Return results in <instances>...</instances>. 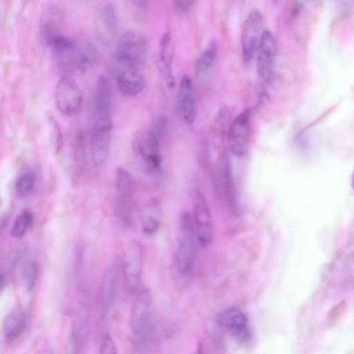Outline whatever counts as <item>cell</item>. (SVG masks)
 <instances>
[{"label": "cell", "instance_id": "cell-1", "mask_svg": "<svg viewBox=\"0 0 354 354\" xmlns=\"http://www.w3.org/2000/svg\"><path fill=\"white\" fill-rule=\"evenodd\" d=\"M113 120L111 95L109 82L104 76L97 79L93 101L91 151L93 161L104 163L109 153Z\"/></svg>", "mask_w": 354, "mask_h": 354}, {"label": "cell", "instance_id": "cell-2", "mask_svg": "<svg viewBox=\"0 0 354 354\" xmlns=\"http://www.w3.org/2000/svg\"><path fill=\"white\" fill-rule=\"evenodd\" d=\"M130 326L136 344L146 346L155 333V318L149 290H141L136 295L130 315Z\"/></svg>", "mask_w": 354, "mask_h": 354}, {"label": "cell", "instance_id": "cell-3", "mask_svg": "<svg viewBox=\"0 0 354 354\" xmlns=\"http://www.w3.org/2000/svg\"><path fill=\"white\" fill-rule=\"evenodd\" d=\"M179 232L176 267L180 276L187 279L192 276L195 268L197 239L193 217L187 212H183L180 217Z\"/></svg>", "mask_w": 354, "mask_h": 354}, {"label": "cell", "instance_id": "cell-4", "mask_svg": "<svg viewBox=\"0 0 354 354\" xmlns=\"http://www.w3.org/2000/svg\"><path fill=\"white\" fill-rule=\"evenodd\" d=\"M149 43L147 38L136 30L124 32L115 48L116 61L124 67L139 68L147 59Z\"/></svg>", "mask_w": 354, "mask_h": 354}, {"label": "cell", "instance_id": "cell-5", "mask_svg": "<svg viewBox=\"0 0 354 354\" xmlns=\"http://www.w3.org/2000/svg\"><path fill=\"white\" fill-rule=\"evenodd\" d=\"M165 127V119L162 117H158L138 147L139 153L147 168L153 173H159L162 169L160 142Z\"/></svg>", "mask_w": 354, "mask_h": 354}, {"label": "cell", "instance_id": "cell-6", "mask_svg": "<svg viewBox=\"0 0 354 354\" xmlns=\"http://www.w3.org/2000/svg\"><path fill=\"white\" fill-rule=\"evenodd\" d=\"M263 19L261 12L254 9L245 19L241 32L242 57L245 62H250L257 53L264 32Z\"/></svg>", "mask_w": 354, "mask_h": 354}, {"label": "cell", "instance_id": "cell-7", "mask_svg": "<svg viewBox=\"0 0 354 354\" xmlns=\"http://www.w3.org/2000/svg\"><path fill=\"white\" fill-rule=\"evenodd\" d=\"M133 184L131 174L125 169L118 168L116 173V198L115 209L117 217L125 225L131 221Z\"/></svg>", "mask_w": 354, "mask_h": 354}, {"label": "cell", "instance_id": "cell-8", "mask_svg": "<svg viewBox=\"0 0 354 354\" xmlns=\"http://www.w3.org/2000/svg\"><path fill=\"white\" fill-rule=\"evenodd\" d=\"M55 102L57 109L65 115L73 116L80 112L83 94L73 79L63 76L59 80L55 88Z\"/></svg>", "mask_w": 354, "mask_h": 354}, {"label": "cell", "instance_id": "cell-9", "mask_svg": "<svg viewBox=\"0 0 354 354\" xmlns=\"http://www.w3.org/2000/svg\"><path fill=\"white\" fill-rule=\"evenodd\" d=\"M250 110L240 113L231 122L227 136L231 153L236 157H243L248 151L250 139Z\"/></svg>", "mask_w": 354, "mask_h": 354}, {"label": "cell", "instance_id": "cell-10", "mask_svg": "<svg viewBox=\"0 0 354 354\" xmlns=\"http://www.w3.org/2000/svg\"><path fill=\"white\" fill-rule=\"evenodd\" d=\"M193 220L197 240L201 246H207L213 236V221L209 205L199 190L192 195Z\"/></svg>", "mask_w": 354, "mask_h": 354}, {"label": "cell", "instance_id": "cell-11", "mask_svg": "<svg viewBox=\"0 0 354 354\" xmlns=\"http://www.w3.org/2000/svg\"><path fill=\"white\" fill-rule=\"evenodd\" d=\"M94 29L102 43L114 41L119 30V17L113 3L106 1L99 6L94 16Z\"/></svg>", "mask_w": 354, "mask_h": 354}, {"label": "cell", "instance_id": "cell-12", "mask_svg": "<svg viewBox=\"0 0 354 354\" xmlns=\"http://www.w3.org/2000/svg\"><path fill=\"white\" fill-rule=\"evenodd\" d=\"M277 53V44L272 33L265 30L257 51V73L264 83L270 80Z\"/></svg>", "mask_w": 354, "mask_h": 354}, {"label": "cell", "instance_id": "cell-13", "mask_svg": "<svg viewBox=\"0 0 354 354\" xmlns=\"http://www.w3.org/2000/svg\"><path fill=\"white\" fill-rule=\"evenodd\" d=\"M142 262V247L138 241H133L129 245L122 263L127 286L131 291H135L140 284Z\"/></svg>", "mask_w": 354, "mask_h": 354}, {"label": "cell", "instance_id": "cell-14", "mask_svg": "<svg viewBox=\"0 0 354 354\" xmlns=\"http://www.w3.org/2000/svg\"><path fill=\"white\" fill-rule=\"evenodd\" d=\"M217 323L229 329L240 342L246 343L250 339L247 316L239 308L233 307L223 310L218 316Z\"/></svg>", "mask_w": 354, "mask_h": 354}, {"label": "cell", "instance_id": "cell-15", "mask_svg": "<svg viewBox=\"0 0 354 354\" xmlns=\"http://www.w3.org/2000/svg\"><path fill=\"white\" fill-rule=\"evenodd\" d=\"M122 263L117 261L113 263L106 270L101 286V305L104 313L112 308L118 292Z\"/></svg>", "mask_w": 354, "mask_h": 354}, {"label": "cell", "instance_id": "cell-16", "mask_svg": "<svg viewBox=\"0 0 354 354\" xmlns=\"http://www.w3.org/2000/svg\"><path fill=\"white\" fill-rule=\"evenodd\" d=\"M178 103L183 121L193 124L196 119V98L192 78L185 75L180 80L178 91Z\"/></svg>", "mask_w": 354, "mask_h": 354}, {"label": "cell", "instance_id": "cell-17", "mask_svg": "<svg viewBox=\"0 0 354 354\" xmlns=\"http://www.w3.org/2000/svg\"><path fill=\"white\" fill-rule=\"evenodd\" d=\"M174 57V44L171 33L165 32L161 37L158 48V66L160 73L168 88L175 85L173 75V62Z\"/></svg>", "mask_w": 354, "mask_h": 354}, {"label": "cell", "instance_id": "cell-18", "mask_svg": "<svg viewBox=\"0 0 354 354\" xmlns=\"http://www.w3.org/2000/svg\"><path fill=\"white\" fill-rule=\"evenodd\" d=\"M98 57L96 46L91 41L84 40L77 43L68 66L75 68L82 73L87 72L97 64Z\"/></svg>", "mask_w": 354, "mask_h": 354}, {"label": "cell", "instance_id": "cell-19", "mask_svg": "<svg viewBox=\"0 0 354 354\" xmlns=\"http://www.w3.org/2000/svg\"><path fill=\"white\" fill-rule=\"evenodd\" d=\"M117 85L127 97L138 95L145 86V78L138 68L124 67L117 75Z\"/></svg>", "mask_w": 354, "mask_h": 354}, {"label": "cell", "instance_id": "cell-20", "mask_svg": "<svg viewBox=\"0 0 354 354\" xmlns=\"http://www.w3.org/2000/svg\"><path fill=\"white\" fill-rule=\"evenodd\" d=\"M64 15L57 6H51L43 14L39 24L40 37L46 44L54 36L61 33Z\"/></svg>", "mask_w": 354, "mask_h": 354}, {"label": "cell", "instance_id": "cell-21", "mask_svg": "<svg viewBox=\"0 0 354 354\" xmlns=\"http://www.w3.org/2000/svg\"><path fill=\"white\" fill-rule=\"evenodd\" d=\"M27 324V313L22 308L12 310L5 318L3 324V334L9 342L17 339L23 333Z\"/></svg>", "mask_w": 354, "mask_h": 354}, {"label": "cell", "instance_id": "cell-22", "mask_svg": "<svg viewBox=\"0 0 354 354\" xmlns=\"http://www.w3.org/2000/svg\"><path fill=\"white\" fill-rule=\"evenodd\" d=\"M89 337V321L82 313L74 320L69 337V349L71 353H80L86 346Z\"/></svg>", "mask_w": 354, "mask_h": 354}, {"label": "cell", "instance_id": "cell-23", "mask_svg": "<svg viewBox=\"0 0 354 354\" xmlns=\"http://www.w3.org/2000/svg\"><path fill=\"white\" fill-rule=\"evenodd\" d=\"M218 55V44L211 39L201 51L196 62V73L201 79L207 77L212 72Z\"/></svg>", "mask_w": 354, "mask_h": 354}, {"label": "cell", "instance_id": "cell-24", "mask_svg": "<svg viewBox=\"0 0 354 354\" xmlns=\"http://www.w3.org/2000/svg\"><path fill=\"white\" fill-rule=\"evenodd\" d=\"M231 113L228 107L223 106L216 115L211 130L212 141L216 148H220L231 124Z\"/></svg>", "mask_w": 354, "mask_h": 354}, {"label": "cell", "instance_id": "cell-25", "mask_svg": "<svg viewBox=\"0 0 354 354\" xmlns=\"http://www.w3.org/2000/svg\"><path fill=\"white\" fill-rule=\"evenodd\" d=\"M32 222L33 216L31 212L28 209L21 211L12 223L10 234L15 238L19 239L23 237L32 225Z\"/></svg>", "mask_w": 354, "mask_h": 354}, {"label": "cell", "instance_id": "cell-26", "mask_svg": "<svg viewBox=\"0 0 354 354\" xmlns=\"http://www.w3.org/2000/svg\"><path fill=\"white\" fill-rule=\"evenodd\" d=\"M222 175L227 200L229 205H230L232 207L234 208V207H236V198L230 162L227 157H225L223 161Z\"/></svg>", "mask_w": 354, "mask_h": 354}, {"label": "cell", "instance_id": "cell-27", "mask_svg": "<svg viewBox=\"0 0 354 354\" xmlns=\"http://www.w3.org/2000/svg\"><path fill=\"white\" fill-rule=\"evenodd\" d=\"M36 183V175L32 170H27L17 179L15 189L17 195L25 196L32 192Z\"/></svg>", "mask_w": 354, "mask_h": 354}, {"label": "cell", "instance_id": "cell-28", "mask_svg": "<svg viewBox=\"0 0 354 354\" xmlns=\"http://www.w3.org/2000/svg\"><path fill=\"white\" fill-rule=\"evenodd\" d=\"M19 252L17 251L11 252L4 260L1 272V287L3 288L4 285L8 281L10 274L14 271L19 259Z\"/></svg>", "mask_w": 354, "mask_h": 354}, {"label": "cell", "instance_id": "cell-29", "mask_svg": "<svg viewBox=\"0 0 354 354\" xmlns=\"http://www.w3.org/2000/svg\"><path fill=\"white\" fill-rule=\"evenodd\" d=\"M39 275V266L35 261L29 262L24 268L23 272V281L26 290L31 292L34 290Z\"/></svg>", "mask_w": 354, "mask_h": 354}, {"label": "cell", "instance_id": "cell-30", "mask_svg": "<svg viewBox=\"0 0 354 354\" xmlns=\"http://www.w3.org/2000/svg\"><path fill=\"white\" fill-rule=\"evenodd\" d=\"M100 352L102 354H115L118 353L116 345L109 333H106L102 339Z\"/></svg>", "mask_w": 354, "mask_h": 354}, {"label": "cell", "instance_id": "cell-31", "mask_svg": "<svg viewBox=\"0 0 354 354\" xmlns=\"http://www.w3.org/2000/svg\"><path fill=\"white\" fill-rule=\"evenodd\" d=\"M159 227V221L153 218H148L143 224L142 231L147 235H153L155 234Z\"/></svg>", "mask_w": 354, "mask_h": 354}, {"label": "cell", "instance_id": "cell-32", "mask_svg": "<svg viewBox=\"0 0 354 354\" xmlns=\"http://www.w3.org/2000/svg\"><path fill=\"white\" fill-rule=\"evenodd\" d=\"M51 124L53 127V130L54 132L55 137V147L56 151H59L62 147V137L61 134V131L59 124L57 123L56 120L52 119Z\"/></svg>", "mask_w": 354, "mask_h": 354}, {"label": "cell", "instance_id": "cell-33", "mask_svg": "<svg viewBox=\"0 0 354 354\" xmlns=\"http://www.w3.org/2000/svg\"><path fill=\"white\" fill-rule=\"evenodd\" d=\"M195 0H173L176 7L181 11H186L190 8Z\"/></svg>", "mask_w": 354, "mask_h": 354}, {"label": "cell", "instance_id": "cell-34", "mask_svg": "<svg viewBox=\"0 0 354 354\" xmlns=\"http://www.w3.org/2000/svg\"><path fill=\"white\" fill-rule=\"evenodd\" d=\"M136 7L138 9L145 10L147 8L150 0H131Z\"/></svg>", "mask_w": 354, "mask_h": 354}, {"label": "cell", "instance_id": "cell-35", "mask_svg": "<svg viewBox=\"0 0 354 354\" xmlns=\"http://www.w3.org/2000/svg\"><path fill=\"white\" fill-rule=\"evenodd\" d=\"M351 186H352V188H353V189L354 191V170H353V174H352Z\"/></svg>", "mask_w": 354, "mask_h": 354}, {"label": "cell", "instance_id": "cell-36", "mask_svg": "<svg viewBox=\"0 0 354 354\" xmlns=\"http://www.w3.org/2000/svg\"><path fill=\"white\" fill-rule=\"evenodd\" d=\"M285 0H273V1L277 4L282 3Z\"/></svg>", "mask_w": 354, "mask_h": 354}, {"label": "cell", "instance_id": "cell-37", "mask_svg": "<svg viewBox=\"0 0 354 354\" xmlns=\"http://www.w3.org/2000/svg\"><path fill=\"white\" fill-rule=\"evenodd\" d=\"M79 1H84V0H79Z\"/></svg>", "mask_w": 354, "mask_h": 354}]
</instances>
